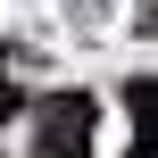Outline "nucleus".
<instances>
[{
  "instance_id": "nucleus-1",
  "label": "nucleus",
  "mask_w": 158,
  "mask_h": 158,
  "mask_svg": "<svg viewBox=\"0 0 158 158\" xmlns=\"http://www.w3.org/2000/svg\"><path fill=\"white\" fill-rule=\"evenodd\" d=\"M33 158H92V100H83V92H58V100H42Z\"/></svg>"
},
{
  "instance_id": "nucleus-2",
  "label": "nucleus",
  "mask_w": 158,
  "mask_h": 158,
  "mask_svg": "<svg viewBox=\"0 0 158 158\" xmlns=\"http://www.w3.org/2000/svg\"><path fill=\"white\" fill-rule=\"evenodd\" d=\"M125 108L142 117V133H133V158H158V83H125Z\"/></svg>"
}]
</instances>
